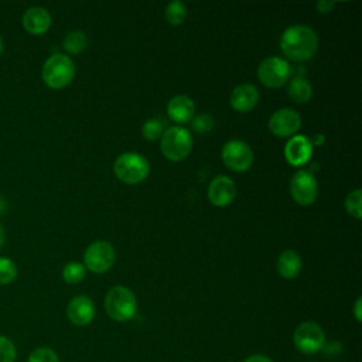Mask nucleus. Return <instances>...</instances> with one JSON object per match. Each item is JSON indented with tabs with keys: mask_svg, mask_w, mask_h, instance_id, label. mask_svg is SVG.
Instances as JSON below:
<instances>
[{
	"mask_svg": "<svg viewBox=\"0 0 362 362\" xmlns=\"http://www.w3.org/2000/svg\"><path fill=\"white\" fill-rule=\"evenodd\" d=\"M291 75V68L288 62L279 57L264 58L257 68L259 81L267 88L283 86Z\"/></svg>",
	"mask_w": 362,
	"mask_h": 362,
	"instance_id": "7",
	"label": "nucleus"
},
{
	"mask_svg": "<svg viewBox=\"0 0 362 362\" xmlns=\"http://www.w3.org/2000/svg\"><path fill=\"white\" fill-rule=\"evenodd\" d=\"M66 315L74 325H88L95 317V304L88 296H76L69 301Z\"/></svg>",
	"mask_w": 362,
	"mask_h": 362,
	"instance_id": "14",
	"label": "nucleus"
},
{
	"mask_svg": "<svg viewBox=\"0 0 362 362\" xmlns=\"http://www.w3.org/2000/svg\"><path fill=\"white\" fill-rule=\"evenodd\" d=\"M4 238H6V233H4V229H3V226H1V223H0V247H1L3 243H4Z\"/></svg>",
	"mask_w": 362,
	"mask_h": 362,
	"instance_id": "32",
	"label": "nucleus"
},
{
	"mask_svg": "<svg viewBox=\"0 0 362 362\" xmlns=\"http://www.w3.org/2000/svg\"><path fill=\"white\" fill-rule=\"evenodd\" d=\"M245 362H273V361L269 356H266V355L256 354V355H252V356L246 358Z\"/></svg>",
	"mask_w": 362,
	"mask_h": 362,
	"instance_id": "30",
	"label": "nucleus"
},
{
	"mask_svg": "<svg viewBox=\"0 0 362 362\" xmlns=\"http://www.w3.org/2000/svg\"><path fill=\"white\" fill-rule=\"evenodd\" d=\"M105 307L110 318L122 322L134 317L137 301L132 290L123 286H115L106 294Z\"/></svg>",
	"mask_w": 362,
	"mask_h": 362,
	"instance_id": "3",
	"label": "nucleus"
},
{
	"mask_svg": "<svg viewBox=\"0 0 362 362\" xmlns=\"http://www.w3.org/2000/svg\"><path fill=\"white\" fill-rule=\"evenodd\" d=\"M187 8L181 1H171L165 7V20L170 25H180L185 20Z\"/></svg>",
	"mask_w": 362,
	"mask_h": 362,
	"instance_id": "21",
	"label": "nucleus"
},
{
	"mask_svg": "<svg viewBox=\"0 0 362 362\" xmlns=\"http://www.w3.org/2000/svg\"><path fill=\"white\" fill-rule=\"evenodd\" d=\"M167 113L175 123H188L194 117L195 105L191 98L185 95H177L168 102Z\"/></svg>",
	"mask_w": 362,
	"mask_h": 362,
	"instance_id": "17",
	"label": "nucleus"
},
{
	"mask_svg": "<svg viewBox=\"0 0 362 362\" xmlns=\"http://www.w3.org/2000/svg\"><path fill=\"white\" fill-rule=\"evenodd\" d=\"M192 129L197 132V133H206L212 129L214 126V120L209 115L206 113H202V115H198V116H194L192 117Z\"/></svg>",
	"mask_w": 362,
	"mask_h": 362,
	"instance_id": "28",
	"label": "nucleus"
},
{
	"mask_svg": "<svg viewBox=\"0 0 362 362\" xmlns=\"http://www.w3.org/2000/svg\"><path fill=\"white\" fill-rule=\"evenodd\" d=\"M301 126L300 115L290 107L276 110L269 119V129L277 137H290Z\"/></svg>",
	"mask_w": 362,
	"mask_h": 362,
	"instance_id": "11",
	"label": "nucleus"
},
{
	"mask_svg": "<svg viewBox=\"0 0 362 362\" xmlns=\"http://www.w3.org/2000/svg\"><path fill=\"white\" fill-rule=\"evenodd\" d=\"M85 273H86V269L83 264H81L78 262H71V263L65 264V267L62 270V279L68 284H76L83 280Z\"/></svg>",
	"mask_w": 362,
	"mask_h": 362,
	"instance_id": "22",
	"label": "nucleus"
},
{
	"mask_svg": "<svg viewBox=\"0 0 362 362\" xmlns=\"http://www.w3.org/2000/svg\"><path fill=\"white\" fill-rule=\"evenodd\" d=\"M293 341L296 348L304 355H314L320 352L325 345V335L322 328L313 321L301 322L294 334Z\"/></svg>",
	"mask_w": 362,
	"mask_h": 362,
	"instance_id": "6",
	"label": "nucleus"
},
{
	"mask_svg": "<svg viewBox=\"0 0 362 362\" xmlns=\"http://www.w3.org/2000/svg\"><path fill=\"white\" fill-rule=\"evenodd\" d=\"M280 48L288 59L304 62L315 55L318 49V37L313 28L303 24H294L286 28L281 34Z\"/></svg>",
	"mask_w": 362,
	"mask_h": 362,
	"instance_id": "1",
	"label": "nucleus"
},
{
	"mask_svg": "<svg viewBox=\"0 0 362 362\" xmlns=\"http://www.w3.org/2000/svg\"><path fill=\"white\" fill-rule=\"evenodd\" d=\"M332 7H334V3H332V1H318V3H317V8H318L322 14L329 13V11L332 10Z\"/></svg>",
	"mask_w": 362,
	"mask_h": 362,
	"instance_id": "29",
	"label": "nucleus"
},
{
	"mask_svg": "<svg viewBox=\"0 0 362 362\" xmlns=\"http://www.w3.org/2000/svg\"><path fill=\"white\" fill-rule=\"evenodd\" d=\"M303 267L301 257L296 250L287 249L280 253L277 259V272L284 279H294L300 274Z\"/></svg>",
	"mask_w": 362,
	"mask_h": 362,
	"instance_id": "18",
	"label": "nucleus"
},
{
	"mask_svg": "<svg viewBox=\"0 0 362 362\" xmlns=\"http://www.w3.org/2000/svg\"><path fill=\"white\" fill-rule=\"evenodd\" d=\"M17 277V266L8 257H0V284H10Z\"/></svg>",
	"mask_w": 362,
	"mask_h": 362,
	"instance_id": "23",
	"label": "nucleus"
},
{
	"mask_svg": "<svg viewBox=\"0 0 362 362\" xmlns=\"http://www.w3.org/2000/svg\"><path fill=\"white\" fill-rule=\"evenodd\" d=\"M23 27L33 35H41L51 27V16L44 7H30L23 14Z\"/></svg>",
	"mask_w": 362,
	"mask_h": 362,
	"instance_id": "15",
	"label": "nucleus"
},
{
	"mask_svg": "<svg viewBox=\"0 0 362 362\" xmlns=\"http://www.w3.org/2000/svg\"><path fill=\"white\" fill-rule=\"evenodd\" d=\"M230 106L240 113L252 110L259 102L257 88L250 83L238 85L230 93Z\"/></svg>",
	"mask_w": 362,
	"mask_h": 362,
	"instance_id": "16",
	"label": "nucleus"
},
{
	"mask_svg": "<svg viewBox=\"0 0 362 362\" xmlns=\"http://www.w3.org/2000/svg\"><path fill=\"white\" fill-rule=\"evenodd\" d=\"M236 197V185L226 175L215 177L208 187V198L215 206H228Z\"/></svg>",
	"mask_w": 362,
	"mask_h": 362,
	"instance_id": "12",
	"label": "nucleus"
},
{
	"mask_svg": "<svg viewBox=\"0 0 362 362\" xmlns=\"http://www.w3.org/2000/svg\"><path fill=\"white\" fill-rule=\"evenodd\" d=\"M354 314H355L356 321H361V320H362V314H361V297L356 298V303H355V307H354Z\"/></svg>",
	"mask_w": 362,
	"mask_h": 362,
	"instance_id": "31",
	"label": "nucleus"
},
{
	"mask_svg": "<svg viewBox=\"0 0 362 362\" xmlns=\"http://www.w3.org/2000/svg\"><path fill=\"white\" fill-rule=\"evenodd\" d=\"M313 154V143L303 134L293 136L286 147H284V157L288 164L300 167L305 164Z\"/></svg>",
	"mask_w": 362,
	"mask_h": 362,
	"instance_id": "13",
	"label": "nucleus"
},
{
	"mask_svg": "<svg viewBox=\"0 0 362 362\" xmlns=\"http://www.w3.org/2000/svg\"><path fill=\"white\" fill-rule=\"evenodd\" d=\"M361 197H362V191L361 188H356L354 189L352 192H349L346 195V199H345V208H346V212L356 218V219H361L362 218V211H361Z\"/></svg>",
	"mask_w": 362,
	"mask_h": 362,
	"instance_id": "24",
	"label": "nucleus"
},
{
	"mask_svg": "<svg viewBox=\"0 0 362 362\" xmlns=\"http://www.w3.org/2000/svg\"><path fill=\"white\" fill-rule=\"evenodd\" d=\"M160 147L164 157L170 161L184 160L192 148V137L189 130L181 126L168 127L161 136Z\"/></svg>",
	"mask_w": 362,
	"mask_h": 362,
	"instance_id": "5",
	"label": "nucleus"
},
{
	"mask_svg": "<svg viewBox=\"0 0 362 362\" xmlns=\"http://www.w3.org/2000/svg\"><path fill=\"white\" fill-rule=\"evenodd\" d=\"M313 88L305 78H294L288 85V96L296 103H305L311 99Z\"/></svg>",
	"mask_w": 362,
	"mask_h": 362,
	"instance_id": "19",
	"label": "nucleus"
},
{
	"mask_svg": "<svg viewBox=\"0 0 362 362\" xmlns=\"http://www.w3.org/2000/svg\"><path fill=\"white\" fill-rule=\"evenodd\" d=\"M3 47H4V44H3V38L0 37V55H1V52H3Z\"/></svg>",
	"mask_w": 362,
	"mask_h": 362,
	"instance_id": "33",
	"label": "nucleus"
},
{
	"mask_svg": "<svg viewBox=\"0 0 362 362\" xmlns=\"http://www.w3.org/2000/svg\"><path fill=\"white\" fill-rule=\"evenodd\" d=\"M115 249L110 243L105 240H96L90 243L83 255L85 269H89L90 272L100 274L107 272L113 263H115Z\"/></svg>",
	"mask_w": 362,
	"mask_h": 362,
	"instance_id": "8",
	"label": "nucleus"
},
{
	"mask_svg": "<svg viewBox=\"0 0 362 362\" xmlns=\"http://www.w3.org/2000/svg\"><path fill=\"white\" fill-rule=\"evenodd\" d=\"M317 181L313 173L307 170H298L290 182V192L293 199L301 205V206H308L311 205L315 198H317Z\"/></svg>",
	"mask_w": 362,
	"mask_h": 362,
	"instance_id": "10",
	"label": "nucleus"
},
{
	"mask_svg": "<svg viewBox=\"0 0 362 362\" xmlns=\"http://www.w3.org/2000/svg\"><path fill=\"white\" fill-rule=\"evenodd\" d=\"M88 40L82 31H71L64 38V48L71 54H79L86 48Z\"/></svg>",
	"mask_w": 362,
	"mask_h": 362,
	"instance_id": "20",
	"label": "nucleus"
},
{
	"mask_svg": "<svg viewBox=\"0 0 362 362\" xmlns=\"http://www.w3.org/2000/svg\"><path fill=\"white\" fill-rule=\"evenodd\" d=\"M17 349L13 341L4 335H0V362H14Z\"/></svg>",
	"mask_w": 362,
	"mask_h": 362,
	"instance_id": "27",
	"label": "nucleus"
},
{
	"mask_svg": "<svg viewBox=\"0 0 362 362\" xmlns=\"http://www.w3.org/2000/svg\"><path fill=\"white\" fill-rule=\"evenodd\" d=\"M141 133L146 140L156 141V140L161 139V136H163V124L156 119H150L143 124Z\"/></svg>",
	"mask_w": 362,
	"mask_h": 362,
	"instance_id": "26",
	"label": "nucleus"
},
{
	"mask_svg": "<svg viewBox=\"0 0 362 362\" xmlns=\"http://www.w3.org/2000/svg\"><path fill=\"white\" fill-rule=\"evenodd\" d=\"M42 81L52 89L68 86L75 76V65L68 55L54 54L42 65Z\"/></svg>",
	"mask_w": 362,
	"mask_h": 362,
	"instance_id": "2",
	"label": "nucleus"
},
{
	"mask_svg": "<svg viewBox=\"0 0 362 362\" xmlns=\"http://www.w3.org/2000/svg\"><path fill=\"white\" fill-rule=\"evenodd\" d=\"M116 177L124 184H140L148 175V161L139 153H123L120 154L113 165Z\"/></svg>",
	"mask_w": 362,
	"mask_h": 362,
	"instance_id": "4",
	"label": "nucleus"
},
{
	"mask_svg": "<svg viewBox=\"0 0 362 362\" xmlns=\"http://www.w3.org/2000/svg\"><path fill=\"white\" fill-rule=\"evenodd\" d=\"M27 362H59V358L54 349L40 346L30 354Z\"/></svg>",
	"mask_w": 362,
	"mask_h": 362,
	"instance_id": "25",
	"label": "nucleus"
},
{
	"mask_svg": "<svg viewBox=\"0 0 362 362\" xmlns=\"http://www.w3.org/2000/svg\"><path fill=\"white\" fill-rule=\"evenodd\" d=\"M222 161L229 170L243 173L253 163L252 148L242 140H229L222 148Z\"/></svg>",
	"mask_w": 362,
	"mask_h": 362,
	"instance_id": "9",
	"label": "nucleus"
}]
</instances>
